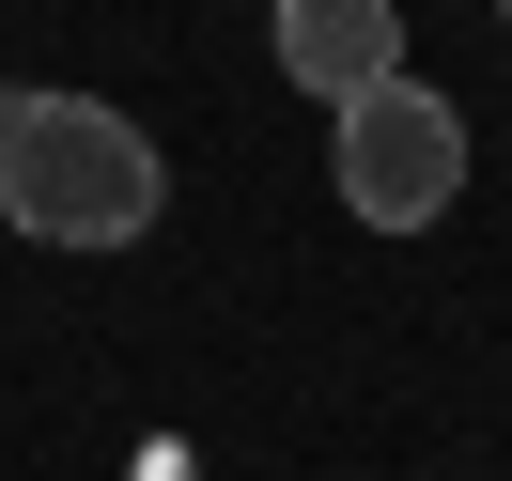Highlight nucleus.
Segmentation results:
<instances>
[{
  "label": "nucleus",
  "instance_id": "f257e3e1",
  "mask_svg": "<svg viewBox=\"0 0 512 481\" xmlns=\"http://www.w3.org/2000/svg\"><path fill=\"white\" fill-rule=\"evenodd\" d=\"M171 202L156 125H125L109 94H0V218L32 249H140Z\"/></svg>",
  "mask_w": 512,
  "mask_h": 481
},
{
  "label": "nucleus",
  "instance_id": "20e7f679",
  "mask_svg": "<svg viewBox=\"0 0 512 481\" xmlns=\"http://www.w3.org/2000/svg\"><path fill=\"white\" fill-rule=\"evenodd\" d=\"M497 16H512V0H497Z\"/></svg>",
  "mask_w": 512,
  "mask_h": 481
},
{
  "label": "nucleus",
  "instance_id": "7ed1b4c3",
  "mask_svg": "<svg viewBox=\"0 0 512 481\" xmlns=\"http://www.w3.org/2000/svg\"><path fill=\"white\" fill-rule=\"evenodd\" d=\"M264 32H280V78L311 109H357L373 78H404V0H280Z\"/></svg>",
  "mask_w": 512,
  "mask_h": 481
},
{
  "label": "nucleus",
  "instance_id": "f03ea898",
  "mask_svg": "<svg viewBox=\"0 0 512 481\" xmlns=\"http://www.w3.org/2000/svg\"><path fill=\"white\" fill-rule=\"evenodd\" d=\"M326 187L357 202V233H435L450 202H466V109L435 94V78H373L357 109H326Z\"/></svg>",
  "mask_w": 512,
  "mask_h": 481
}]
</instances>
